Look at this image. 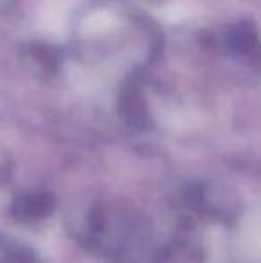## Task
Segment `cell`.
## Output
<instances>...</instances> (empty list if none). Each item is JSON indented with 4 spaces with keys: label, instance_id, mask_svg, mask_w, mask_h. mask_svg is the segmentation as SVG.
I'll list each match as a JSON object with an SVG mask.
<instances>
[{
    "label": "cell",
    "instance_id": "obj_1",
    "mask_svg": "<svg viewBox=\"0 0 261 263\" xmlns=\"http://www.w3.org/2000/svg\"><path fill=\"white\" fill-rule=\"evenodd\" d=\"M261 43L259 36L252 24L249 22H240L233 25L226 34V47L231 54L238 58H245L249 61H256L261 58Z\"/></svg>",
    "mask_w": 261,
    "mask_h": 263
},
{
    "label": "cell",
    "instance_id": "obj_2",
    "mask_svg": "<svg viewBox=\"0 0 261 263\" xmlns=\"http://www.w3.org/2000/svg\"><path fill=\"white\" fill-rule=\"evenodd\" d=\"M52 206V201H50L49 195L45 194H29L25 197L18 199L16 206H14V215L18 218H38L43 217L47 211Z\"/></svg>",
    "mask_w": 261,
    "mask_h": 263
},
{
    "label": "cell",
    "instance_id": "obj_3",
    "mask_svg": "<svg viewBox=\"0 0 261 263\" xmlns=\"http://www.w3.org/2000/svg\"><path fill=\"white\" fill-rule=\"evenodd\" d=\"M6 263H32V261H31V256H27V254H24V253H13L6 260Z\"/></svg>",
    "mask_w": 261,
    "mask_h": 263
}]
</instances>
